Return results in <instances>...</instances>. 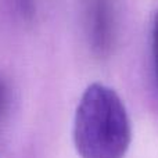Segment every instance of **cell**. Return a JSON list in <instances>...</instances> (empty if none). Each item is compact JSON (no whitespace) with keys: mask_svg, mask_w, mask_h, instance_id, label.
<instances>
[{"mask_svg":"<svg viewBox=\"0 0 158 158\" xmlns=\"http://www.w3.org/2000/svg\"><path fill=\"white\" fill-rule=\"evenodd\" d=\"M90 42L97 54H107L114 38V14L111 0H90Z\"/></svg>","mask_w":158,"mask_h":158,"instance_id":"2","label":"cell"},{"mask_svg":"<svg viewBox=\"0 0 158 158\" xmlns=\"http://www.w3.org/2000/svg\"><path fill=\"white\" fill-rule=\"evenodd\" d=\"M131 142V119L121 97L106 85H90L75 112L74 143L81 158H125Z\"/></svg>","mask_w":158,"mask_h":158,"instance_id":"1","label":"cell"},{"mask_svg":"<svg viewBox=\"0 0 158 158\" xmlns=\"http://www.w3.org/2000/svg\"><path fill=\"white\" fill-rule=\"evenodd\" d=\"M7 104H8V89L6 82L0 78V118L6 112Z\"/></svg>","mask_w":158,"mask_h":158,"instance_id":"4","label":"cell"},{"mask_svg":"<svg viewBox=\"0 0 158 158\" xmlns=\"http://www.w3.org/2000/svg\"><path fill=\"white\" fill-rule=\"evenodd\" d=\"M151 44H153V58H154V71L158 83V11L154 14L153 31H151Z\"/></svg>","mask_w":158,"mask_h":158,"instance_id":"3","label":"cell"}]
</instances>
